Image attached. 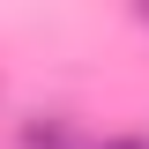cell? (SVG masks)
<instances>
[{
  "instance_id": "6da1fadb",
  "label": "cell",
  "mask_w": 149,
  "mask_h": 149,
  "mask_svg": "<svg viewBox=\"0 0 149 149\" xmlns=\"http://www.w3.org/2000/svg\"><path fill=\"white\" fill-rule=\"evenodd\" d=\"M22 149H74L67 127H22Z\"/></svg>"
},
{
  "instance_id": "7a4b0ae2",
  "label": "cell",
  "mask_w": 149,
  "mask_h": 149,
  "mask_svg": "<svg viewBox=\"0 0 149 149\" xmlns=\"http://www.w3.org/2000/svg\"><path fill=\"white\" fill-rule=\"evenodd\" d=\"M104 149H149V142H142V134H119V142H104Z\"/></svg>"
},
{
  "instance_id": "3957f363",
  "label": "cell",
  "mask_w": 149,
  "mask_h": 149,
  "mask_svg": "<svg viewBox=\"0 0 149 149\" xmlns=\"http://www.w3.org/2000/svg\"><path fill=\"white\" fill-rule=\"evenodd\" d=\"M142 22H149V0H142Z\"/></svg>"
}]
</instances>
